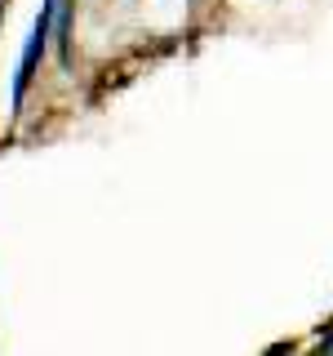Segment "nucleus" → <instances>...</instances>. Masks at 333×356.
<instances>
[{
  "label": "nucleus",
  "instance_id": "nucleus-1",
  "mask_svg": "<svg viewBox=\"0 0 333 356\" xmlns=\"http://www.w3.org/2000/svg\"><path fill=\"white\" fill-rule=\"evenodd\" d=\"M58 9H62V0H40V14L27 31V44H22V58H18V76H14V111L22 107V94H27L31 76H36V63L44 54V40H49V27H53V18H58Z\"/></svg>",
  "mask_w": 333,
  "mask_h": 356
},
{
  "label": "nucleus",
  "instance_id": "nucleus-2",
  "mask_svg": "<svg viewBox=\"0 0 333 356\" xmlns=\"http://www.w3.org/2000/svg\"><path fill=\"white\" fill-rule=\"evenodd\" d=\"M71 9H76V0H62L58 18H53V27H58V63H62V72L71 67Z\"/></svg>",
  "mask_w": 333,
  "mask_h": 356
}]
</instances>
